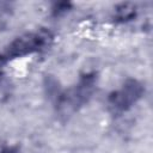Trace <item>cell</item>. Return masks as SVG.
<instances>
[{
    "label": "cell",
    "instance_id": "1",
    "mask_svg": "<svg viewBox=\"0 0 153 153\" xmlns=\"http://www.w3.org/2000/svg\"><path fill=\"white\" fill-rule=\"evenodd\" d=\"M97 84V76L94 73H87L80 78L76 85L61 91L56 100V111L61 117L68 118L75 111H78L85 103L92 97Z\"/></svg>",
    "mask_w": 153,
    "mask_h": 153
},
{
    "label": "cell",
    "instance_id": "2",
    "mask_svg": "<svg viewBox=\"0 0 153 153\" xmlns=\"http://www.w3.org/2000/svg\"><path fill=\"white\" fill-rule=\"evenodd\" d=\"M53 41V35L49 30L41 29L33 32L24 33L13 39L6 48L2 55L4 60L23 57L49 47Z\"/></svg>",
    "mask_w": 153,
    "mask_h": 153
},
{
    "label": "cell",
    "instance_id": "3",
    "mask_svg": "<svg viewBox=\"0 0 153 153\" xmlns=\"http://www.w3.org/2000/svg\"><path fill=\"white\" fill-rule=\"evenodd\" d=\"M145 93V87L136 79H128L120 90L110 93L108 98L109 106L115 112H123L130 109Z\"/></svg>",
    "mask_w": 153,
    "mask_h": 153
},
{
    "label": "cell",
    "instance_id": "4",
    "mask_svg": "<svg viewBox=\"0 0 153 153\" xmlns=\"http://www.w3.org/2000/svg\"><path fill=\"white\" fill-rule=\"evenodd\" d=\"M137 13V8L135 6V4L133 2H121L115 7V19L122 23L133 20L136 17Z\"/></svg>",
    "mask_w": 153,
    "mask_h": 153
},
{
    "label": "cell",
    "instance_id": "5",
    "mask_svg": "<svg viewBox=\"0 0 153 153\" xmlns=\"http://www.w3.org/2000/svg\"><path fill=\"white\" fill-rule=\"evenodd\" d=\"M44 87L47 90V93L50 97H54L55 99L59 97V94L61 93V91L59 90V82L56 81V79H54L53 76H47L45 78V82H44Z\"/></svg>",
    "mask_w": 153,
    "mask_h": 153
},
{
    "label": "cell",
    "instance_id": "6",
    "mask_svg": "<svg viewBox=\"0 0 153 153\" xmlns=\"http://www.w3.org/2000/svg\"><path fill=\"white\" fill-rule=\"evenodd\" d=\"M71 7H72L71 2H56L53 6V14L55 17H60V16L67 13Z\"/></svg>",
    "mask_w": 153,
    "mask_h": 153
},
{
    "label": "cell",
    "instance_id": "7",
    "mask_svg": "<svg viewBox=\"0 0 153 153\" xmlns=\"http://www.w3.org/2000/svg\"><path fill=\"white\" fill-rule=\"evenodd\" d=\"M10 96V82L5 78H0V100Z\"/></svg>",
    "mask_w": 153,
    "mask_h": 153
},
{
    "label": "cell",
    "instance_id": "8",
    "mask_svg": "<svg viewBox=\"0 0 153 153\" xmlns=\"http://www.w3.org/2000/svg\"><path fill=\"white\" fill-rule=\"evenodd\" d=\"M0 153H20L17 146H5L0 149Z\"/></svg>",
    "mask_w": 153,
    "mask_h": 153
}]
</instances>
